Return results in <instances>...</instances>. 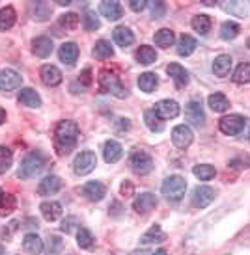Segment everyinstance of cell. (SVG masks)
Returning <instances> with one entry per match:
<instances>
[{
    "label": "cell",
    "instance_id": "19",
    "mask_svg": "<svg viewBox=\"0 0 250 255\" xmlns=\"http://www.w3.org/2000/svg\"><path fill=\"white\" fill-rule=\"evenodd\" d=\"M99 11H101V15H103V17H107L108 21H118V19L123 15L122 4H120V2H110V0H107V2H101Z\"/></svg>",
    "mask_w": 250,
    "mask_h": 255
},
{
    "label": "cell",
    "instance_id": "41",
    "mask_svg": "<svg viewBox=\"0 0 250 255\" xmlns=\"http://www.w3.org/2000/svg\"><path fill=\"white\" fill-rule=\"evenodd\" d=\"M13 164V153L6 147V145H0V175L6 173Z\"/></svg>",
    "mask_w": 250,
    "mask_h": 255
},
{
    "label": "cell",
    "instance_id": "36",
    "mask_svg": "<svg viewBox=\"0 0 250 255\" xmlns=\"http://www.w3.org/2000/svg\"><path fill=\"white\" fill-rule=\"evenodd\" d=\"M17 209V199L11 194H2L0 198V216H9Z\"/></svg>",
    "mask_w": 250,
    "mask_h": 255
},
{
    "label": "cell",
    "instance_id": "8",
    "mask_svg": "<svg viewBox=\"0 0 250 255\" xmlns=\"http://www.w3.org/2000/svg\"><path fill=\"white\" fill-rule=\"evenodd\" d=\"M215 199V190L211 186H196L193 192V205L196 209H206Z\"/></svg>",
    "mask_w": 250,
    "mask_h": 255
},
{
    "label": "cell",
    "instance_id": "49",
    "mask_svg": "<svg viewBox=\"0 0 250 255\" xmlns=\"http://www.w3.org/2000/svg\"><path fill=\"white\" fill-rule=\"evenodd\" d=\"M129 7H131L133 11H144V9L148 7V2H146V0H131V2H129Z\"/></svg>",
    "mask_w": 250,
    "mask_h": 255
},
{
    "label": "cell",
    "instance_id": "47",
    "mask_svg": "<svg viewBox=\"0 0 250 255\" xmlns=\"http://www.w3.org/2000/svg\"><path fill=\"white\" fill-rule=\"evenodd\" d=\"M148 6L151 9V17L153 19H161L166 13V4L165 2H148Z\"/></svg>",
    "mask_w": 250,
    "mask_h": 255
},
{
    "label": "cell",
    "instance_id": "29",
    "mask_svg": "<svg viewBox=\"0 0 250 255\" xmlns=\"http://www.w3.org/2000/svg\"><path fill=\"white\" fill-rule=\"evenodd\" d=\"M114 41L120 45V47H129V45H133V41H135V36H133V32L127 28V26H118V28H114Z\"/></svg>",
    "mask_w": 250,
    "mask_h": 255
},
{
    "label": "cell",
    "instance_id": "52",
    "mask_svg": "<svg viewBox=\"0 0 250 255\" xmlns=\"http://www.w3.org/2000/svg\"><path fill=\"white\" fill-rule=\"evenodd\" d=\"M58 4H60V6H69L71 2H69V0H58Z\"/></svg>",
    "mask_w": 250,
    "mask_h": 255
},
{
    "label": "cell",
    "instance_id": "25",
    "mask_svg": "<svg viewBox=\"0 0 250 255\" xmlns=\"http://www.w3.org/2000/svg\"><path fill=\"white\" fill-rule=\"evenodd\" d=\"M19 103L28 108H39L41 107V97L32 88H22L19 92Z\"/></svg>",
    "mask_w": 250,
    "mask_h": 255
},
{
    "label": "cell",
    "instance_id": "33",
    "mask_svg": "<svg viewBox=\"0 0 250 255\" xmlns=\"http://www.w3.org/2000/svg\"><path fill=\"white\" fill-rule=\"evenodd\" d=\"M93 56L99 58V60H107V58H112V56H114V49H112L110 41H107V39H99V41L95 43V49H93Z\"/></svg>",
    "mask_w": 250,
    "mask_h": 255
},
{
    "label": "cell",
    "instance_id": "34",
    "mask_svg": "<svg viewBox=\"0 0 250 255\" xmlns=\"http://www.w3.org/2000/svg\"><path fill=\"white\" fill-rule=\"evenodd\" d=\"M15 9L11 6H6L0 9V30H9L15 24Z\"/></svg>",
    "mask_w": 250,
    "mask_h": 255
},
{
    "label": "cell",
    "instance_id": "9",
    "mask_svg": "<svg viewBox=\"0 0 250 255\" xmlns=\"http://www.w3.org/2000/svg\"><path fill=\"white\" fill-rule=\"evenodd\" d=\"M193 130L187 127V125H178V127L172 130V142L178 149H187L193 143Z\"/></svg>",
    "mask_w": 250,
    "mask_h": 255
},
{
    "label": "cell",
    "instance_id": "31",
    "mask_svg": "<svg viewBox=\"0 0 250 255\" xmlns=\"http://www.w3.org/2000/svg\"><path fill=\"white\" fill-rule=\"evenodd\" d=\"M144 121H146V125H148L151 132H163V128H165V123L155 114V110H146L144 112Z\"/></svg>",
    "mask_w": 250,
    "mask_h": 255
},
{
    "label": "cell",
    "instance_id": "11",
    "mask_svg": "<svg viewBox=\"0 0 250 255\" xmlns=\"http://www.w3.org/2000/svg\"><path fill=\"white\" fill-rule=\"evenodd\" d=\"M155 207H157V198L153 194H150V192H144L140 196H136L135 201H133V209L138 214H148Z\"/></svg>",
    "mask_w": 250,
    "mask_h": 255
},
{
    "label": "cell",
    "instance_id": "2",
    "mask_svg": "<svg viewBox=\"0 0 250 255\" xmlns=\"http://www.w3.org/2000/svg\"><path fill=\"white\" fill-rule=\"evenodd\" d=\"M99 84L105 92H108L110 95L118 97V99H125L127 97V88L122 84V80H120V77L116 73L108 71V69L99 73Z\"/></svg>",
    "mask_w": 250,
    "mask_h": 255
},
{
    "label": "cell",
    "instance_id": "56",
    "mask_svg": "<svg viewBox=\"0 0 250 255\" xmlns=\"http://www.w3.org/2000/svg\"><path fill=\"white\" fill-rule=\"evenodd\" d=\"M249 47H250V39H249Z\"/></svg>",
    "mask_w": 250,
    "mask_h": 255
},
{
    "label": "cell",
    "instance_id": "10",
    "mask_svg": "<svg viewBox=\"0 0 250 255\" xmlns=\"http://www.w3.org/2000/svg\"><path fill=\"white\" fill-rule=\"evenodd\" d=\"M22 77L13 69H2L0 71V90L2 92H9V90H17L21 88Z\"/></svg>",
    "mask_w": 250,
    "mask_h": 255
},
{
    "label": "cell",
    "instance_id": "32",
    "mask_svg": "<svg viewBox=\"0 0 250 255\" xmlns=\"http://www.w3.org/2000/svg\"><path fill=\"white\" fill-rule=\"evenodd\" d=\"M155 43H157L159 47H163V49H170L174 41H176V36H174V32L170 28H161L159 32H155V36H153Z\"/></svg>",
    "mask_w": 250,
    "mask_h": 255
},
{
    "label": "cell",
    "instance_id": "20",
    "mask_svg": "<svg viewBox=\"0 0 250 255\" xmlns=\"http://www.w3.org/2000/svg\"><path fill=\"white\" fill-rule=\"evenodd\" d=\"M166 71H168L170 78L178 88H185L189 84V73L185 71V67H181L179 64H170L166 67Z\"/></svg>",
    "mask_w": 250,
    "mask_h": 255
},
{
    "label": "cell",
    "instance_id": "38",
    "mask_svg": "<svg viewBox=\"0 0 250 255\" xmlns=\"http://www.w3.org/2000/svg\"><path fill=\"white\" fill-rule=\"evenodd\" d=\"M221 7L226 13H232L236 17H247V4L245 2H222Z\"/></svg>",
    "mask_w": 250,
    "mask_h": 255
},
{
    "label": "cell",
    "instance_id": "7",
    "mask_svg": "<svg viewBox=\"0 0 250 255\" xmlns=\"http://www.w3.org/2000/svg\"><path fill=\"white\" fill-rule=\"evenodd\" d=\"M95 166H97V156L93 151H82L73 160V170L77 175H88L90 171L95 170Z\"/></svg>",
    "mask_w": 250,
    "mask_h": 255
},
{
    "label": "cell",
    "instance_id": "48",
    "mask_svg": "<svg viewBox=\"0 0 250 255\" xmlns=\"http://www.w3.org/2000/svg\"><path fill=\"white\" fill-rule=\"evenodd\" d=\"M77 84H80V90H84V88L92 84V69H84V71L80 73Z\"/></svg>",
    "mask_w": 250,
    "mask_h": 255
},
{
    "label": "cell",
    "instance_id": "13",
    "mask_svg": "<svg viewBox=\"0 0 250 255\" xmlns=\"http://www.w3.org/2000/svg\"><path fill=\"white\" fill-rule=\"evenodd\" d=\"M185 116L187 120L191 121L193 125H196V127H204V123H206V114H204L200 101H191L185 108Z\"/></svg>",
    "mask_w": 250,
    "mask_h": 255
},
{
    "label": "cell",
    "instance_id": "54",
    "mask_svg": "<svg viewBox=\"0 0 250 255\" xmlns=\"http://www.w3.org/2000/svg\"><path fill=\"white\" fill-rule=\"evenodd\" d=\"M4 254H6V250H4V246L0 244V255H4Z\"/></svg>",
    "mask_w": 250,
    "mask_h": 255
},
{
    "label": "cell",
    "instance_id": "28",
    "mask_svg": "<svg viewBox=\"0 0 250 255\" xmlns=\"http://www.w3.org/2000/svg\"><path fill=\"white\" fill-rule=\"evenodd\" d=\"M208 103H209V108H211L213 112H226L230 108L228 97L222 95V93H211L208 97Z\"/></svg>",
    "mask_w": 250,
    "mask_h": 255
},
{
    "label": "cell",
    "instance_id": "43",
    "mask_svg": "<svg viewBox=\"0 0 250 255\" xmlns=\"http://www.w3.org/2000/svg\"><path fill=\"white\" fill-rule=\"evenodd\" d=\"M30 13L34 15V19H37V21H45V19L49 17L50 9L47 7V4H43V2H32V4H30Z\"/></svg>",
    "mask_w": 250,
    "mask_h": 255
},
{
    "label": "cell",
    "instance_id": "6",
    "mask_svg": "<svg viewBox=\"0 0 250 255\" xmlns=\"http://www.w3.org/2000/svg\"><path fill=\"white\" fill-rule=\"evenodd\" d=\"M247 118L239 116V114H232V116H224L221 121H219V127L224 134L228 136H237L243 132V128L247 127Z\"/></svg>",
    "mask_w": 250,
    "mask_h": 255
},
{
    "label": "cell",
    "instance_id": "53",
    "mask_svg": "<svg viewBox=\"0 0 250 255\" xmlns=\"http://www.w3.org/2000/svg\"><path fill=\"white\" fill-rule=\"evenodd\" d=\"M151 255H168V254H166L165 250H159V252H155V254H151Z\"/></svg>",
    "mask_w": 250,
    "mask_h": 255
},
{
    "label": "cell",
    "instance_id": "46",
    "mask_svg": "<svg viewBox=\"0 0 250 255\" xmlns=\"http://www.w3.org/2000/svg\"><path fill=\"white\" fill-rule=\"evenodd\" d=\"M77 242H79L80 248H90L93 244V235L86 227H79V231H77Z\"/></svg>",
    "mask_w": 250,
    "mask_h": 255
},
{
    "label": "cell",
    "instance_id": "35",
    "mask_svg": "<svg viewBox=\"0 0 250 255\" xmlns=\"http://www.w3.org/2000/svg\"><path fill=\"white\" fill-rule=\"evenodd\" d=\"M191 24H193V28L196 30L200 36H206L209 30H211V19H209V15H206V13L196 15Z\"/></svg>",
    "mask_w": 250,
    "mask_h": 255
},
{
    "label": "cell",
    "instance_id": "22",
    "mask_svg": "<svg viewBox=\"0 0 250 255\" xmlns=\"http://www.w3.org/2000/svg\"><path fill=\"white\" fill-rule=\"evenodd\" d=\"M41 80L47 86H58L62 82V71L56 65H43L41 67Z\"/></svg>",
    "mask_w": 250,
    "mask_h": 255
},
{
    "label": "cell",
    "instance_id": "40",
    "mask_svg": "<svg viewBox=\"0 0 250 255\" xmlns=\"http://www.w3.org/2000/svg\"><path fill=\"white\" fill-rule=\"evenodd\" d=\"M193 173L200 181H209V179L215 177L217 170H215V166H211V164H198V166H194Z\"/></svg>",
    "mask_w": 250,
    "mask_h": 255
},
{
    "label": "cell",
    "instance_id": "12",
    "mask_svg": "<svg viewBox=\"0 0 250 255\" xmlns=\"http://www.w3.org/2000/svg\"><path fill=\"white\" fill-rule=\"evenodd\" d=\"M155 114H157L161 120H174L179 116V105L176 101L165 99V101H159L155 105Z\"/></svg>",
    "mask_w": 250,
    "mask_h": 255
},
{
    "label": "cell",
    "instance_id": "50",
    "mask_svg": "<svg viewBox=\"0 0 250 255\" xmlns=\"http://www.w3.org/2000/svg\"><path fill=\"white\" fill-rule=\"evenodd\" d=\"M122 192H123V194H125V192H133V184H129V183H127V186H125V183H123Z\"/></svg>",
    "mask_w": 250,
    "mask_h": 255
},
{
    "label": "cell",
    "instance_id": "3",
    "mask_svg": "<svg viewBox=\"0 0 250 255\" xmlns=\"http://www.w3.org/2000/svg\"><path fill=\"white\" fill-rule=\"evenodd\" d=\"M45 168V160H43L41 153H37V151H32L30 155L24 156V160L21 162V168L17 171V175L21 179H32L39 175Z\"/></svg>",
    "mask_w": 250,
    "mask_h": 255
},
{
    "label": "cell",
    "instance_id": "39",
    "mask_svg": "<svg viewBox=\"0 0 250 255\" xmlns=\"http://www.w3.org/2000/svg\"><path fill=\"white\" fill-rule=\"evenodd\" d=\"M239 32H241V26H239L237 22L226 21L221 28V37L226 39V41H230V39H236V37L239 36Z\"/></svg>",
    "mask_w": 250,
    "mask_h": 255
},
{
    "label": "cell",
    "instance_id": "4",
    "mask_svg": "<svg viewBox=\"0 0 250 255\" xmlns=\"http://www.w3.org/2000/svg\"><path fill=\"white\" fill-rule=\"evenodd\" d=\"M187 190V181L179 175H172V177L165 179V183L161 186L163 196L170 199V201H179V199L185 196Z\"/></svg>",
    "mask_w": 250,
    "mask_h": 255
},
{
    "label": "cell",
    "instance_id": "27",
    "mask_svg": "<svg viewBox=\"0 0 250 255\" xmlns=\"http://www.w3.org/2000/svg\"><path fill=\"white\" fill-rule=\"evenodd\" d=\"M135 58L138 64L142 65H150V64H155V60H157V52L155 49H151L148 45H142V47H138L135 52Z\"/></svg>",
    "mask_w": 250,
    "mask_h": 255
},
{
    "label": "cell",
    "instance_id": "24",
    "mask_svg": "<svg viewBox=\"0 0 250 255\" xmlns=\"http://www.w3.org/2000/svg\"><path fill=\"white\" fill-rule=\"evenodd\" d=\"M232 56L230 54H219V56L215 58L213 62V73L217 77H228L230 75V69H232Z\"/></svg>",
    "mask_w": 250,
    "mask_h": 255
},
{
    "label": "cell",
    "instance_id": "44",
    "mask_svg": "<svg viewBox=\"0 0 250 255\" xmlns=\"http://www.w3.org/2000/svg\"><path fill=\"white\" fill-rule=\"evenodd\" d=\"M82 24H84V28L88 32H95V30L101 28V21L97 19V15L93 13V11H86L84 17H82Z\"/></svg>",
    "mask_w": 250,
    "mask_h": 255
},
{
    "label": "cell",
    "instance_id": "21",
    "mask_svg": "<svg viewBox=\"0 0 250 255\" xmlns=\"http://www.w3.org/2000/svg\"><path fill=\"white\" fill-rule=\"evenodd\" d=\"M22 250L30 255H39L43 252V241L36 233L24 235V239H22Z\"/></svg>",
    "mask_w": 250,
    "mask_h": 255
},
{
    "label": "cell",
    "instance_id": "26",
    "mask_svg": "<svg viewBox=\"0 0 250 255\" xmlns=\"http://www.w3.org/2000/svg\"><path fill=\"white\" fill-rule=\"evenodd\" d=\"M196 47H198L196 39L193 36H189V34H183L178 41V54L179 56H191L196 50Z\"/></svg>",
    "mask_w": 250,
    "mask_h": 255
},
{
    "label": "cell",
    "instance_id": "14",
    "mask_svg": "<svg viewBox=\"0 0 250 255\" xmlns=\"http://www.w3.org/2000/svg\"><path fill=\"white\" fill-rule=\"evenodd\" d=\"M60 188H62L60 177H56V175H47V177L43 179V181H39V184H37V194L39 196H52Z\"/></svg>",
    "mask_w": 250,
    "mask_h": 255
},
{
    "label": "cell",
    "instance_id": "16",
    "mask_svg": "<svg viewBox=\"0 0 250 255\" xmlns=\"http://www.w3.org/2000/svg\"><path fill=\"white\" fill-rule=\"evenodd\" d=\"M54 49V45H52V39L50 37H36L34 41H32V52L36 54L37 58H47L50 56V52Z\"/></svg>",
    "mask_w": 250,
    "mask_h": 255
},
{
    "label": "cell",
    "instance_id": "18",
    "mask_svg": "<svg viewBox=\"0 0 250 255\" xmlns=\"http://www.w3.org/2000/svg\"><path fill=\"white\" fill-rule=\"evenodd\" d=\"M58 56H60V60H62L65 65H73L77 62V58H79V47L71 41L64 43V45L60 47V50H58Z\"/></svg>",
    "mask_w": 250,
    "mask_h": 255
},
{
    "label": "cell",
    "instance_id": "15",
    "mask_svg": "<svg viewBox=\"0 0 250 255\" xmlns=\"http://www.w3.org/2000/svg\"><path fill=\"white\" fill-rule=\"evenodd\" d=\"M82 194H84L90 201H101V199L105 198V194H107V188H105V184L99 183V181H90V183H86L84 186H82Z\"/></svg>",
    "mask_w": 250,
    "mask_h": 255
},
{
    "label": "cell",
    "instance_id": "51",
    "mask_svg": "<svg viewBox=\"0 0 250 255\" xmlns=\"http://www.w3.org/2000/svg\"><path fill=\"white\" fill-rule=\"evenodd\" d=\"M4 121H6V112H4L2 108H0V125H2Z\"/></svg>",
    "mask_w": 250,
    "mask_h": 255
},
{
    "label": "cell",
    "instance_id": "17",
    "mask_svg": "<svg viewBox=\"0 0 250 255\" xmlns=\"http://www.w3.org/2000/svg\"><path fill=\"white\" fill-rule=\"evenodd\" d=\"M103 156L108 164H116L123 156V147L116 140H108L103 147Z\"/></svg>",
    "mask_w": 250,
    "mask_h": 255
},
{
    "label": "cell",
    "instance_id": "45",
    "mask_svg": "<svg viewBox=\"0 0 250 255\" xmlns=\"http://www.w3.org/2000/svg\"><path fill=\"white\" fill-rule=\"evenodd\" d=\"M60 26H64L65 30H75L77 26H79V15L77 13H64L62 17H60Z\"/></svg>",
    "mask_w": 250,
    "mask_h": 255
},
{
    "label": "cell",
    "instance_id": "23",
    "mask_svg": "<svg viewBox=\"0 0 250 255\" xmlns=\"http://www.w3.org/2000/svg\"><path fill=\"white\" fill-rule=\"evenodd\" d=\"M39 211H41L43 218L47 220V222H56L62 216V205L58 201H43Z\"/></svg>",
    "mask_w": 250,
    "mask_h": 255
},
{
    "label": "cell",
    "instance_id": "37",
    "mask_svg": "<svg viewBox=\"0 0 250 255\" xmlns=\"http://www.w3.org/2000/svg\"><path fill=\"white\" fill-rule=\"evenodd\" d=\"M165 239H166V235L163 233L161 226H153L150 231H146V233L142 235L140 242H142V244H151V242H163Z\"/></svg>",
    "mask_w": 250,
    "mask_h": 255
},
{
    "label": "cell",
    "instance_id": "5",
    "mask_svg": "<svg viewBox=\"0 0 250 255\" xmlns=\"http://www.w3.org/2000/svg\"><path fill=\"white\" fill-rule=\"evenodd\" d=\"M129 162H131L133 171L138 173V175H148V173L153 170V158H151L146 151H142V149H135V151L131 153Z\"/></svg>",
    "mask_w": 250,
    "mask_h": 255
},
{
    "label": "cell",
    "instance_id": "1",
    "mask_svg": "<svg viewBox=\"0 0 250 255\" xmlns=\"http://www.w3.org/2000/svg\"><path fill=\"white\" fill-rule=\"evenodd\" d=\"M80 128L75 121H60L54 128V145H56L58 155H69L79 140Z\"/></svg>",
    "mask_w": 250,
    "mask_h": 255
},
{
    "label": "cell",
    "instance_id": "30",
    "mask_svg": "<svg viewBox=\"0 0 250 255\" xmlns=\"http://www.w3.org/2000/svg\"><path fill=\"white\" fill-rule=\"evenodd\" d=\"M157 84H159V80H157V75H155V73H142V75L138 77V88L146 93L155 92Z\"/></svg>",
    "mask_w": 250,
    "mask_h": 255
},
{
    "label": "cell",
    "instance_id": "55",
    "mask_svg": "<svg viewBox=\"0 0 250 255\" xmlns=\"http://www.w3.org/2000/svg\"><path fill=\"white\" fill-rule=\"evenodd\" d=\"M2 194H4V192H2V190H0V198H2Z\"/></svg>",
    "mask_w": 250,
    "mask_h": 255
},
{
    "label": "cell",
    "instance_id": "42",
    "mask_svg": "<svg viewBox=\"0 0 250 255\" xmlns=\"http://www.w3.org/2000/svg\"><path fill=\"white\" fill-rule=\"evenodd\" d=\"M234 82L237 84H249L250 82V62H245L234 73Z\"/></svg>",
    "mask_w": 250,
    "mask_h": 255
}]
</instances>
